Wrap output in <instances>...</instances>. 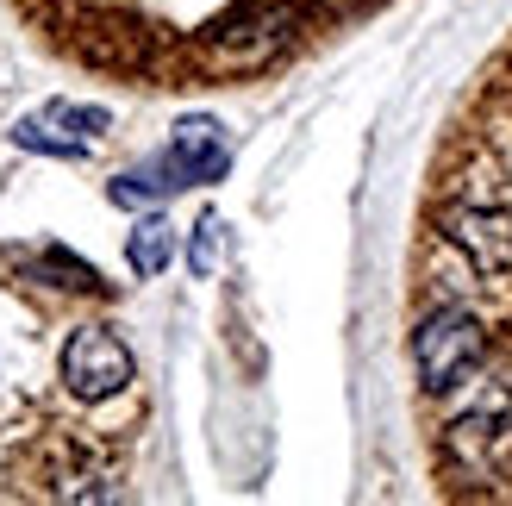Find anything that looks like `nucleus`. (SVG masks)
<instances>
[{
	"instance_id": "1",
	"label": "nucleus",
	"mask_w": 512,
	"mask_h": 506,
	"mask_svg": "<svg viewBox=\"0 0 512 506\" xmlns=\"http://www.w3.org/2000/svg\"><path fill=\"white\" fill-rule=\"evenodd\" d=\"M406 344L438 494L512 500V32L431 157Z\"/></svg>"
},
{
	"instance_id": "2",
	"label": "nucleus",
	"mask_w": 512,
	"mask_h": 506,
	"mask_svg": "<svg viewBox=\"0 0 512 506\" xmlns=\"http://www.w3.org/2000/svg\"><path fill=\"white\" fill-rule=\"evenodd\" d=\"M394 0H13L44 50L125 88H232Z\"/></svg>"
},
{
	"instance_id": "3",
	"label": "nucleus",
	"mask_w": 512,
	"mask_h": 506,
	"mask_svg": "<svg viewBox=\"0 0 512 506\" xmlns=\"http://www.w3.org/2000/svg\"><path fill=\"white\" fill-rule=\"evenodd\" d=\"M225 169H232L225 125L207 119V113H194V119L175 125V138H169V150L157 157V169L119 175L107 194L119 200V207H144V200H163V194H175V188H207V182H219Z\"/></svg>"
},
{
	"instance_id": "4",
	"label": "nucleus",
	"mask_w": 512,
	"mask_h": 506,
	"mask_svg": "<svg viewBox=\"0 0 512 506\" xmlns=\"http://www.w3.org/2000/svg\"><path fill=\"white\" fill-rule=\"evenodd\" d=\"M57 382L75 407H107V400H119L138 382V363H132V350H125L119 332H107V325H75L63 338Z\"/></svg>"
},
{
	"instance_id": "5",
	"label": "nucleus",
	"mask_w": 512,
	"mask_h": 506,
	"mask_svg": "<svg viewBox=\"0 0 512 506\" xmlns=\"http://www.w3.org/2000/svg\"><path fill=\"white\" fill-rule=\"evenodd\" d=\"M13 263L25 282H44V288H63V294H88V300H107L113 288L100 282V269L69 257L63 244H38V250H13Z\"/></svg>"
},
{
	"instance_id": "6",
	"label": "nucleus",
	"mask_w": 512,
	"mask_h": 506,
	"mask_svg": "<svg viewBox=\"0 0 512 506\" xmlns=\"http://www.w3.org/2000/svg\"><path fill=\"white\" fill-rule=\"evenodd\" d=\"M175 257V232H169V219H144L132 244H125V263H132V275H163Z\"/></svg>"
},
{
	"instance_id": "7",
	"label": "nucleus",
	"mask_w": 512,
	"mask_h": 506,
	"mask_svg": "<svg viewBox=\"0 0 512 506\" xmlns=\"http://www.w3.org/2000/svg\"><path fill=\"white\" fill-rule=\"evenodd\" d=\"M13 138H19L25 150H44V157H88V144H82V138H69V132H63V119H50V113L19 119V125H13Z\"/></svg>"
},
{
	"instance_id": "8",
	"label": "nucleus",
	"mask_w": 512,
	"mask_h": 506,
	"mask_svg": "<svg viewBox=\"0 0 512 506\" xmlns=\"http://www.w3.org/2000/svg\"><path fill=\"white\" fill-rule=\"evenodd\" d=\"M219 250H225V225H219V213H200V225H194V250H188V269H194V275H213V269H219Z\"/></svg>"
}]
</instances>
